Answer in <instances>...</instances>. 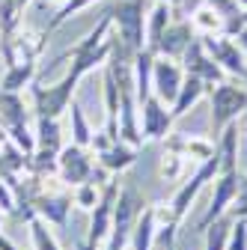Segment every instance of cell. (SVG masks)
Masks as SVG:
<instances>
[{
    "mask_svg": "<svg viewBox=\"0 0 247 250\" xmlns=\"http://www.w3.org/2000/svg\"><path fill=\"white\" fill-rule=\"evenodd\" d=\"M173 6L164 3V0H155V6L149 9L146 15V48L158 54V42H161V33L167 30V24L173 21Z\"/></svg>",
    "mask_w": 247,
    "mask_h": 250,
    "instance_id": "e0dca14e",
    "label": "cell"
},
{
    "mask_svg": "<svg viewBox=\"0 0 247 250\" xmlns=\"http://www.w3.org/2000/svg\"><path fill=\"white\" fill-rule=\"evenodd\" d=\"M119 179H110L104 188H102V197L99 203L92 206L89 211V232H86V244H92L96 250L104 247L107 235H110V224H113V206H116V197H119Z\"/></svg>",
    "mask_w": 247,
    "mask_h": 250,
    "instance_id": "52a82bcc",
    "label": "cell"
},
{
    "mask_svg": "<svg viewBox=\"0 0 247 250\" xmlns=\"http://www.w3.org/2000/svg\"><path fill=\"white\" fill-rule=\"evenodd\" d=\"M182 69H185V75H197V78H203L208 86H214V83H221L226 75H224V69L218 66V62L211 60V54L206 51V45H203V39L197 36L188 48H185V54H182Z\"/></svg>",
    "mask_w": 247,
    "mask_h": 250,
    "instance_id": "8fae6325",
    "label": "cell"
},
{
    "mask_svg": "<svg viewBox=\"0 0 247 250\" xmlns=\"http://www.w3.org/2000/svg\"><path fill=\"white\" fill-rule=\"evenodd\" d=\"M203 3H206V0H182V6H179V9H185V12L191 15V12H194L197 6H203Z\"/></svg>",
    "mask_w": 247,
    "mask_h": 250,
    "instance_id": "f1b7e54d",
    "label": "cell"
},
{
    "mask_svg": "<svg viewBox=\"0 0 247 250\" xmlns=\"http://www.w3.org/2000/svg\"><path fill=\"white\" fill-rule=\"evenodd\" d=\"M39 66L36 62H15V66H6L3 78H0V89H9V92H21L30 83L36 81Z\"/></svg>",
    "mask_w": 247,
    "mask_h": 250,
    "instance_id": "ffe728a7",
    "label": "cell"
},
{
    "mask_svg": "<svg viewBox=\"0 0 247 250\" xmlns=\"http://www.w3.org/2000/svg\"><path fill=\"white\" fill-rule=\"evenodd\" d=\"M140 107V134L143 140H161L173 131V113H170V104H164L155 92H149V96L137 104Z\"/></svg>",
    "mask_w": 247,
    "mask_h": 250,
    "instance_id": "30bf717a",
    "label": "cell"
},
{
    "mask_svg": "<svg viewBox=\"0 0 247 250\" xmlns=\"http://www.w3.org/2000/svg\"><path fill=\"white\" fill-rule=\"evenodd\" d=\"M182 78H185V69L179 60H170L164 54L155 57V62H152V92L164 102V104H173L176 92L182 86Z\"/></svg>",
    "mask_w": 247,
    "mask_h": 250,
    "instance_id": "7c38bea8",
    "label": "cell"
},
{
    "mask_svg": "<svg viewBox=\"0 0 247 250\" xmlns=\"http://www.w3.org/2000/svg\"><path fill=\"white\" fill-rule=\"evenodd\" d=\"M143 200L134 188H119V197H116V206H113V224H110V235L104 241V250H128V241H131V232H134V224L143 211Z\"/></svg>",
    "mask_w": 247,
    "mask_h": 250,
    "instance_id": "277c9868",
    "label": "cell"
},
{
    "mask_svg": "<svg viewBox=\"0 0 247 250\" xmlns=\"http://www.w3.org/2000/svg\"><path fill=\"white\" fill-rule=\"evenodd\" d=\"M218 170H221V155H218V149H214V155H208L206 161L197 164V170L191 173V179H185V182L176 188V194H173V200H170V211H173V221H176V224H182V217L191 211L197 194L203 191L208 182H214Z\"/></svg>",
    "mask_w": 247,
    "mask_h": 250,
    "instance_id": "5b68a950",
    "label": "cell"
},
{
    "mask_svg": "<svg viewBox=\"0 0 247 250\" xmlns=\"http://www.w3.org/2000/svg\"><path fill=\"white\" fill-rule=\"evenodd\" d=\"M194 39H197V33H194L191 21H188V18H173V21L167 24V30L161 33L158 54H164V57H170V60H182L185 48H188Z\"/></svg>",
    "mask_w": 247,
    "mask_h": 250,
    "instance_id": "5bb4252c",
    "label": "cell"
},
{
    "mask_svg": "<svg viewBox=\"0 0 247 250\" xmlns=\"http://www.w3.org/2000/svg\"><path fill=\"white\" fill-rule=\"evenodd\" d=\"M173 250H176V247H173Z\"/></svg>",
    "mask_w": 247,
    "mask_h": 250,
    "instance_id": "836d02e7",
    "label": "cell"
},
{
    "mask_svg": "<svg viewBox=\"0 0 247 250\" xmlns=\"http://www.w3.org/2000/svg\"><path fill=\"white\" fill-rule=\"evenodd\" d=\"M235 125H238V137H244V140H247V110L241 113V122L235 119Z\"/></svg>",
    "mask_w": 247,
    "mask_h": 250,
    "instance_id": "f546056e",
    "label": "cell"
},
{
    "mask_svg": "<svg viewBox=\"0 0 247 250\" xmlns=\"http://www.w3.org/2000/svg\"><path fill=\"white\" fill-rule=\"evenodd\" d=\"M244 83H247V75H244Z\"/></svg>",
    "mask_w": 247,
    "mask_h": 250,
    "instance_id": "d6a6232c",
    "label": "cell"
},
{
    "mask_svg": "<svg viewBox=\"0 0 247 250\" xmlns=\"http://www.w3.org/2000/svg\"><path fill=\"white\" fill-rule=\"evenodd\" d=\"M78 83H81V75L72 72V69L63 75V81H57L51 86H42L39 81H33L27 86L30 89V102H33V116L36 119H60L69 110Z\"/></svg>",
    "mask_w": 247,
    "mask_h": 250,
    "instance_id": "6da1fadb",
    "label": "cell"
},
{
    "mask_svg": "<svg viewBox=\"0 0 247 250\" xmlns=\"http://www.w3.org/2000/svg\"><path fill=\"white\" fill-rule=\"evenodd\" d=\"M206 51L211 54V60L224 69V75H232V78H241L247 75V54L238 48V42L226 33H218V36H200Z\"/></svg>",
    "mask_w": 247,
    "mask_h": 250,
    "instance_id": "ba28073f",
    "label": "cell"
},
{
    "mask_svg": "<svg viewBox=\"0 0 247 250\" xmlns=\"http://www.w3.org/2000/svg\"><path fill=\"white\" fill-rule=\"evenodd\" d=\"M238 167H221L218 176H214V194H211V203L206 206L203 217L197 221V232H203L211 221H218L221 214H226V208L235 203V194H238Z\"/></svg>",
    "mask_w": 247,
    "mask_h": 250,
    "instance_id": "8992f818",
    "label": "cell"
},
{
    "mask_svg": "<svg viewBox=\"0 0 247 250\" xmlns=\"http://www.w3.org/2000/svg\"><path fill=\"white\" fill-rule=\"evenodd\" d=\"M164 149L167 152H176L182 155V158H191V161H206L208 155H214V149H218V140L211 137H200V134H167L164 137Z\"/></svg>",
    "mask_w": 247,
    "mask_h": 250,
    "instance_id": "4fadbf2b",
    "label": "cell"
},
{
    "mask_svg": "<svg viewBox=\"0 0 247 250\" xmlns=\"http://www.w3.org/2000/svg\"><path fill=\"white\" fill-rule=\"evenodd\" d=\"M0 232H3V211H0Z\"/></svg>",
    "mask_w": 247,
    "mask_h": 250,
    "instance_id": "1f68e13d",
    "label": "cell"
},
{
    "mask_svg": "<svg viewBox=\"0 0 247 250\" xmlns=\"http://www.w3.org/2000/svg\"><path fill=\"white\" fill-rule=\"evenodd\" d=\"M69 125H72V143L89 149L92 134H96V131H92V125H89V119H86L81 102H75V99H72V104H69Z\"/></svg>",
    "mask_w": 247,
    "mask_h": 250,
    "instance_id": "7402d4cb",
    "label": "cell"
},
{
    "mask_svg": "<svg viewBox=\"0 0 247 250\" xmlns=\"http://www.w3.org/2000/svg\"><path fill=\"white\" fill-rule=\"evenodd\" d=\"M0 211L3 214H15V191H12V185L0 176Z\"/></svg>",
    "mask_w": 247,
    "mask_h": 250,
    "instance_id": "4316f807",
    "label": "cell"
},
{
    "mask_svg": "<svg viewBox=\"0 0 247 250\" xmlns=\"http://www.w3.org/2000/svg\"><path fill=\"white\" fill-rule=\"evenodd\" d=\"M24 122H30V113L24 107L21 92L0 89V125H3V128H12V125H24Z\"/></svg>",
    "mask_w": 247,
    "mask_h": 250,
    "instance_id": "d6986e66",
    "label": "cell"
},
{
    "mask_svg": "<svg viewBox=\"0 0 247 250\" xmlns=\"http://www.w3.org/2000/svg\"><path fill=\"white\" fill-rule=\"evenodd\" d=\"M208 104H211V116H208L211 134H214V140H218L226 125L235 122L247 110V86H238V83L224 78L221 83H214L208 89Z\"/></svg>",
    "mask_w": 247,
    "mask_h": 250,
    "instance_id": "3957f363",
    "label": "cell"
},
{
    "mask_svg": "<svg viewBox=\"0 0 247 250\" xmlns=\"http://www.w3.org/2000/svg\"><path fill=\"white\" fill-rule=\"evenodd\" d=\"M99 197H102V188L96 182H81V185L72 188V203L78 208H83V211H92V206L99 203Z\"/></svg>",
    "mask_w": 247,
    "mask_h": 250,
    "instance_id": "d4e9b609",
    "label": "cell"
},
{
    "mask_svg": "<svg viewBox=\"0 0 247 250\" xmlns=\"http://www.w3.org/2000/svg\"><path fill=\"white\" fill-rule=\"evenodd\" d=\"M185 167H188V158H182V155H176V152H164V158L158 164V176L164 182H176V179H182Z\"/></svg>",
    "mask_w": 247,
    "mask_h": 250,
    "instance_id": "484cf974",
    "label": "cell"
},
{
    "mask_svg": "<svg viewBox=\"0 0 247 250\" xmlns=\"http://www.w3.org/2000/svg\"><path fill=\"white\" fill-rule=\"evenodd\" d=\"M96 3V0H63V3H60V9L54 12V18L48 21V27H45V36H51L54 30H60L63 27L72 15H78V12H83L86 6H92Z\"/></svg>",
    "mask_w": 247,
    "mask_h": 250,
    "instance_id": "cb8c5ba5",
    "label": "cell"
},
{
    "mask_svg": "<svg viewBox=\"0 0 247 250\" xmlns=\"http://www.w3.org/2000/svg\"><path fill=\"white\" fill-rule=\"evenodd\" d=\"M27 227H30V241H33V250H63V247L57 244L54 232L48 229V221H42L39 214L30 217Z\"/></svg>",
    "mask_w": 247,
    "mask_h": 250,
    "instance_id": "603a6c76",
    "label": "cell"
},
{
    "mask_svg": "<svg viewBox=\"0 0 247 250\" xmlns=\"http://www.w3.org/2000/svg\"><path fill=\"white\" fill-rule=\"evenodd\" d=\"M96 158H99V164L113 176V173H125L128 167H134L137 158H140V149H137V146H128V143H122V140H113L107 149L96 152Z\"/></svg>",
    "mask_w": 247,
    "mask_h": 250,
    "instance_id": "9a60e30c",
    "label": "cell"
},
{
    "mask_svg": "<svg viewBox=\"0 0 247 250\" xmlns=\"http://www.w3.org/2000/svg\"><path fill=\"white\" fill-rule=\"evenodd\" d=\"M232 39H235V42H238V48H241V51H244V54H247V24H244V27H241V30H238V33H235V36H232Z\"/></svg>",
    "mask_w": 247,
    "mask_h": 250,
    "instance_id": "83f0119b",
    "label": "cell"
},
{
    "mask_svg": "<svg viewBox=\"0 0 247 250\" xmlns=\"http://www.w3.org/2000/svg\"><path fill=\"white\" fill-rule=\"evenodd\" d=\"M92 167H96V161H92V155H89L86 146L63 143V149H60V155H57V176L63 179L69 188H75L81 182H89Z\"/></svg>",
    "mask_w": 247,
    "mask_h": 250,
    "instance_id": "9c48e42d",
    "label": "cell"
},
{
    "mask_svg": "<svg viewBox=\"0 0 247 250\" xmlns=\"http://www.w3.org/2000/svg\"><path fill=\"white\" fill-rule=\"evenodd\" d=\"M229 232H232V214H221L218 221H211L203 235H206V250H226L229 244Z\"/></svg>",
    "mask_w": 247,
    "mask_h": 250,
    "instance_id": "44dd1931",
    "label": "cell"
},
{
    "mask_svg": "<svg viewBox=\"0 0 247 250\" xmlns=\"http://www.w3.org/2000/svg\"><path fill=\"white\" fill-rule=\"evenodd\" d=\"M188 21H191V27H194L197 36H218V33H224V30H226V18L218 9H211L208 3L197 6Z\"/></svg>",
    "mask_w": 247,
    "mask_h": 250,
    "instance_id": "ac0fdd59",
    "label": "cell"
},
{
    "mask_svg": "<svg viewBox=\"0 0 247 250\" xmlns=\"http://www.w3.org/2000/svg\"><path fill=\"white\" fill-rule=\"evenodd\" d=\"M208 83L203 81V78H197V75H185L182 78V86H179V92H176V99H173V104H170V113H173V119H182L185 113H188L203 96H208Z\"/></svg>",
    "mask_w": 247,
    "mask_h": 250,
    "instance_id": "2e32d148",
    "label": "cell"
},
{
    "mask_svg": "<svg viewBox=\"0 0 247 250\" xmlns=\"http://www.w3.org/2000/svg\"><path fill=\"white\" fill-rule=\"evenodd\" d=\"M75 250H96V247L86 244V238H83V241H78V244H75Z\"/></svg>",
    "mask_w": 247,
    "mask_h": 250,
    "instance_id": "4dcf8cb0",
    "label": "cell"
},
{
    "mask_svg": "<svg viewBox=\"0 0 247 250\" xmlns=\"http://www.w3.org/2000/svg\"><path fill=\"white\" fill-rule=\"evenodd\" d=\"M146 3L149 0H116L110 12L113 33L131 54L146 48Z\"/></svg>",
    "mask_w": 247,
    "mask_h": 250,
    "instance_id": "7a4b0ae2",
    "label": "cell"
}]
</instances>
